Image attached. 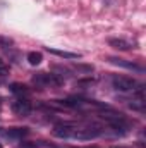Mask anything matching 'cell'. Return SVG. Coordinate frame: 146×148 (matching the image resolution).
I'll use <instances>...</instances> for the list:
<instances>
[{"label":"cell","mask_w":146,"mask_h":148,"mask_svg":"<svg viewBox=\"0 0 146 148\" xmlns=\"http://www.w3.org/2000/svg\"><path fill=\"white\" fill-rule=\"evenodd\" d=\"M98 136H102V127H98V126H76L72 140L91 141V140H95Z\"/></svg>","instance_id":"1"},{"label":"cell","mask_w":146,"mask_h":148,"mask_svg":"<svg viewBox=\"0 0 146 148\" xmlns=\"http://www.w3.org/2000/svg\"><path fill=\"white\" fill-rule=\"evenodd\" d=\"M33 83L40 86V88H53V86H62L64 84V79L59 76V74L53 73H38L36 76H33Z\"/></svg>","instance_id":"2"},{"label":"cell","mask_w":146,"mask_h":148,"mask_svg":"<svg viewBox=\"0 0 146 148\" xmlns=\"http://www.w3.org/2000/svg\"><path fill=\"white\" fill-rule=\"evenodd\" d=\"M112 86L117 91H136L138 90V81L129 77V76H113L112 77Z\"/></svg>","instance_id":"3"},{"label":"cell","mask_w":146,"mask_h":148,"mask_svg":"<svg viewBox=\"0 0 146 148\" xmlns=\"http://www.w3.org/2000/svg\"><path fill=\"white\" fill-rule=\"evenodd\" d=\"M10 110L14 112L16 115H19V117H26V115L31 114L33 105H31V102H29L28 97H17V98L10 103Z\"/></svg>","instance_id":"4"},{"label":"cell","mask_w":146,"mask_h":148,"mask_svg":"<svg viewBox=\"0 0 146 148\" xmlns=\"http://www.w3.org/2000/svg\"><path fill=\"white\" fill-rule=\"evenodd\" d=\"M74 129H76V126L71 122H60L53 127V136L62 138V140H71L74 134Z\"/></svg>","instance_id":"5"},{"label":"cell","mask_w":146,"mask_h":148,"mask_svg":"<svg viewBox=\"0 0 146 148\" xmlns=\"http://www.w3.org/2000/svg\"><path fill=\"white\" fill-rule=\"evenodd\" d=\"M108 62L113 66H119V67H126V69H131V71H138V73H143L145 69L131 60H126V59H119V57H108Z\"/></svg>","instance_id":"6"},{"label":"cell","mask_w":146,"mask_h":148,"mask_svg":"<svg viewBox=\"0 0 146 148\" xmlns=\"http://www.w3.org/2000/svg\"><path fill=\"white\" fill-rule=\"evenodd\" d=\"M28 134H29V129L28 127H10L9 131L3 133V136L9 138V140H23Z\"/></svg>","instance_id":"7"},{"label":"cell","mask_w":146,"mask_h":148,"mask_svg":"<svg viewBox=\"0 0 146 148\" xmlns=\"http://www.w3.org/2000/svg\"><path fill=\"white\" fill-rule=\"evenodd\" d=\"M108 45L115 50H131V48H134V43H131L124 38H110Z\"/></svg>","instance_id":"8"},{"label":"cell","mask_w":146,"mask_h":148,"mask_svg":"<svg viewBox=\"0 0 146 148\" xmlns=\"http://www.w3.org/2000/svg\"><path fill=\"white\" fill-rule=\"evenodd\" d=\"M46 52L57 55V57H62V59H79L81 53H76V52H65V50H57V48H50L46 47Z\"/></svg>","instance_id":"9"},{"label":"cell","mask_w":146,"mask_h":148,"mask_svg":"<svg viewBox=\"0 0 146 148\" xmlns=\"http://www.w3.org/2000/svg\"><path fill=\"white\" fill-rule=\"evenodd\" d=\"M9 88H10V91H12L14 95H17V97H28V95H29V88H28L26 84H21V83H12Z\"/></svg>","instance_id":"10"},{"label":"cell","mask_w":146,"mask_h":148,"mask_svg":"<svg viewBox=\"0 0 146 148\" xmlns=\"http://www.w3.org/2000/svg\"><path fill=\"white\" fill-rule=\"evenodd\" d=\"M41 60H43V55H41L40 52H29V53H28V62H29L31 66H38Z\"/></svg>","instance_id":"11"},{"label":"cell","mask_w":146,"mask_h":148,"mask_svg":"<svg viewBox=\"0 0 146 148\" xmlns=\"http://www.w3.org/2000/svg\"><path fill=\"white\" fill-rule=\"evenodd\" d=\"M7 74H9V66L0 59V76L3 77V76H7Z\"/></svg>","instance_id":"12"},{"label":"cell","mask_w":146,"mask_h":148,"mask_svg":"<svg viewBox=\"0 0 146 148\" xmlns=\"http://www.w3.org/2000/svg\"><path fill=\"white\" fill-rule=\"evenodd\" d=\"M19 148H36V145H33V143H23V145H19Z\"/></svg>","instance_id":"13"},{"label":"cell","mask_w":146,"mask_h":148,"mask_svg":"<svg viewBox=\"0 0 146 148\" xmlns=\"http://www.w3.org/2000/svg\"><path fill=\"white\" fill-rule=\"evenodd\" d=\"M113 148H124V147H113Z\"/></svg>","instance_id":"14"},{"label":"cell","mask_w":146,"mask_h":148,"mask_svg":"<svg viewBox=\"0 0 146 148\" xmlns=\"http://www.w3.org/2000/svg\"><path fill=\"white\" fill-rule=\"evenodd\" d=\"M0 105H2V98H0Z\"/></svg>","instance_id":"15"},{"label":"cell","mask_w":146,"mask_h":148,"mask_svg":"<svg viewBox=\"0 0 146 148\" xmlns=\"http://www.w3.org/2000/svg\"><path fill=\"white\" fill-rule=\"evenodd\" d=\"M0 148H3V147H2V145H0Z\"/></svg>","instance_id":"16"}]
</instances>
